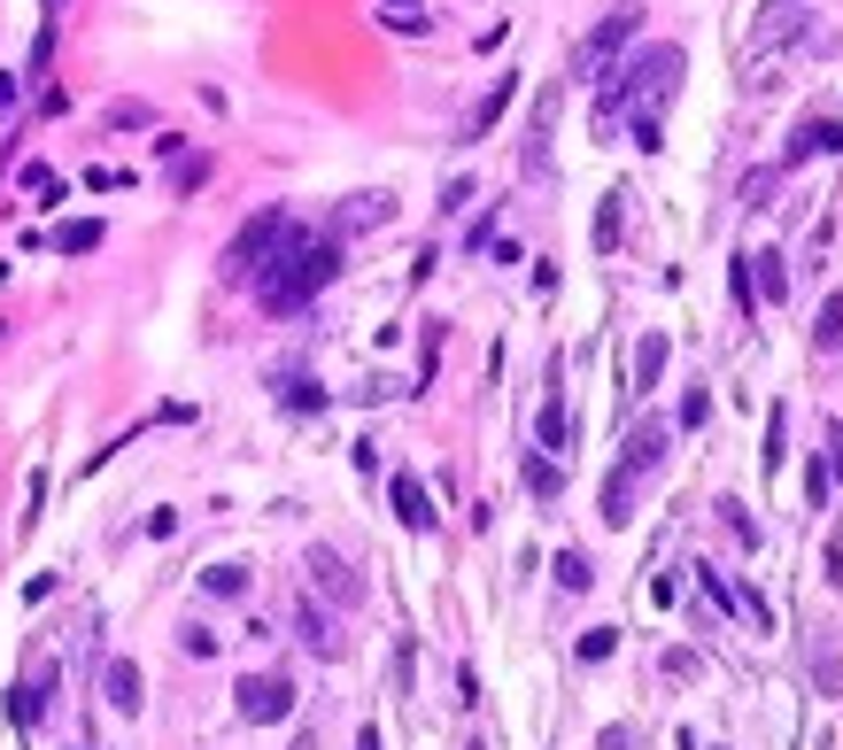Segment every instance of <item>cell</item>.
Instances as JSON below:
<instances>
[{"instance_id": "obj_2", "label": "cell", "mask_w": 843, "mask_h": 750, "mask_svg": "<svg viewBox=\"0 0 843 750\" xmlns=\"http://www.w3.org/2000/svg\"><path fill=\"white\" fill-rule=\"evenodd\" d=\"M333 279H341V240H333V232L317 240V232H302V225H294V240H287L279 256L256 271V302H264L272 317H294V310H302V302H317Z\"/></svg>"}, {"instance_id": "obj_14", "label": "cell", "mask_w": 843, "mask_h": 750, "mask_svg": "<svg viewBox=\"0 0 843 750\" xmlns=\"http://www.w3.org/2000/svg\"><path fill=\"white\" fill-rule=\"evenodd\" d=\"M534 434H542V457H550V449L565 457V449H573V434H580V426H573V402H565L557 387L542 395V419H534Z\"/></svg>"}, {"instance_id": "obj_44", "label": "cell", "mask_w": 843, "mask_h": 750, "mask_svg": "<svg viewBox=\"0 0 843 750\" xmlns=\"http://www.w3.org/2000/svg\"><path fill=\"white\" fill-rule=\"evenodd\" d=\"M472 750H480V742H472Z\"/></svg>"}, {"instance_id": "obj_41", "label": "cell", "mask_w": 843, "mask_h": 750, "mask_svg": "<svg viewBox=\"0 0 843 750\" xmlns=\"http://www.w3.org/2000/svg\"><path fill=\"white\" fill-rule=\"evenodd\" d=\"M357 750H380V727H364V735H357Z\"/></svg>"}, {"instance_id": "obj_43", "label": "cell", "mask_w": 843, "mask_h": 750, "mask_svg": "<svg viewBox=\"0 0 843 750\" xmlns=\"http://www.w3.org/2000/svg\"><path fill=\"white\" fill-rule=\"evenodd\" d=\"M55 9H62V0H47V24H55Z\"/></svg>"}, {"instance_id": "obj_1", "label": "cell", "mask_w": 843, "mask_h": 750, "mask_svg": "<svg viewBox=\"0 0 843 750\" xmlns=\"http://www.w3.org/2000/svg\"><path fill=\"white\" fill-rule=\"evenodd\" d=\"M682 70H689V55L673 47V39L635 47V55L604 77V94H597V132H612L619 109H627V117H665V101L682 94Z\"/></svg>"}, {"instance_id": "obj_10", "label": "cell", "mask_w": 843, "mask_h": 750, "mask_svg": "<svg viewBox=\"0 0 843 750\" xmlns=\"http://www.w3.org/2000/svg\"><path fill=\"white\" fill-rule=\"evenodd\" d=\"M812 155H843V117H805L782 147V162H812Z\"/></svg>"}, {"instance_id": "obj_21", "label": "cell", "mask_w": 843, "mask_h": 750, "mask_svg": "<svg viewBox=\"0 0 843 750\" xmlns=\"http://www.w3.org/2000/svg\"><path fill=\"white\" fill-rule=\"evenodd\" d=\"M619 225H627V194L612 186V194L597 202V256H612V247H619Z\"/></svg>"}, {"instance_id": "obj_32", "label": "cell", "mask_w": 843, "mask_h": 750, "mask_svg": "<svg viewBox=\"0 0 843 750\" xmlns=\"http://www.w3.org/2000/svg\"><path fill=\"white\" fill-rule=\"evenodd\" d=\"M16 186H24V194H62V186H55V171H47V162H24V171H16Z\"/></svg>"}, {"instance_id": "obj_33", "label": "cell", "mask_w": 843, "mask_h": 750, "mask_svg": "<svg viewBox=\"0 0 843 750\" xmlns=\"http://www.w3.org/2000/svg\"><path fill=\"white\" fill-rule=\"evenodd\" d=\"M665 681H697V650H665Z\"/></svg>"}, {"instance_id": "obj_15", "label": "cell", "mask_w": 843, "mask_h": 750, "mask_svg": "<svg viewBox=\"0 0 843 750\" xmlns=\"http://www.w3.org/2000/svg\"><path fill=\"white\" fill-rule=\"evenodd\" d=\"M665 356H673L665 332H642V341H635V395H650V387L665 379Z\"/></svg>"}, {"instance_id": "obj_36", "label": "cell", "mask_w": 843, "mask_h": 750, "mask_svg": "<svg viewBox=\"0 0 843 750\" xmlns=\"http://www.w3.org/2000/svg\"><path fill=\"white\" fill-rule=\"evenodd\" d=\"M774 179H782V171H758V179H743V202H750V209H767V194H774Z\"/></svg>"}, {"instance_id": "obj_16", "label": "cell", "mask_w": 843, "mask_h": 750, "mask_svg": "<svg viewBox=\"0 0 843 750\" xmlns=\"http://www.w3.org/2000/svg\"><path fill=\"white\" fill-rule=\"evenodd\" d=\"M272 387H279V402L294 410V419H310V410H325V387H317L310 372H279Z\"/></svg>"}, {"instance_id": "obj_28", "label": "cell", "mask_w": 843, "mask_h": 750, "mask_svg": "<svg viewBox=\"0 0 843 750\" xmlns=\"http://www.w3.org/2000/svg\"><path fill=\"white\" fill-rule=\"evenodd\" d=\"M202 179H209V155H179V162H171V186H179V194H194Z\"/></svg>"}, {"instance_id": "obj_20", "label": "cell", "mask_w": 843, "mask_h": 750, "mask_svg": "<svg viewBox=\"0 0 843 750\" xmlns=\"http://www.w3.org/2000/svg\"><path fill=\"white\" fill-rule=\"evenodd\" d=\"M519 472H527V495H534V504H557V495H565V472H557V464H550L542 449H534V457H527Z\"/></svg>"}, {"instance_id": "obj_5", "label": "cell", "mask_w": 843, "mask_h": 750, "mask_svg": "<svg viewBox=\"0 0 843 750\" xmlns=\"http://www.w3.org/2000/svg\"><path fill=\"white\" fill-rule=\"evenodd\" d=\"M635 32H642V9L627 0V9H612V16H604L597 32H588V39L573 47V70H604V62H612V55H619V47H627Z\"/></svg>"}, {"instance_id": "obj_13", "label": "cell", "mask_w": 843, "mask_h": 750, "mask_svg": "<svg viewBox=\"0 0 843 750\" xmlns=\"http://www.w3.org/2000/svg\"><path fill=\"white\" fill-rule=\"evenodd\" d=\"M665 441H673V426H665V419H642V426L627 434V457H619V464H627V472H658V464H665Z\"/></svg>"}, {"instance_id": "obj_25", "label": "cell", "mask_w": 843, "mask_h": 750, "mask_svg": "<svg viewBox=\"0 0 843 750\" xmlns=\"http://www.w3.org/2000/svg\"><path fill=\"white\" fill-rule=\"evenodd\" d=\"M588 580H597V565H588L580 549H557V589H565V596H580Z\"/></svg>"}, {"instance_id": "obj_40", "label": "cell", "mask_w": 843, "mask_h": 750, "mask_svg": "<svg viewBox=\"0 0 843 750\" xmlns=\"http://www.w3.org/2000/svg\"><path fill=\"white\" fill-rule=\"evenodd\" d=\"M604 750H635V727H604Z\"/></svg>"}, {"instance_id": "obj_38", "label": "cell", "mask_w": 843, "mask_h": 750, "mask_svg": "<svg viewBox=\"0 0 843 750\" xmlns=\"http://www.w3.org/2000/svg\"><path fill=\"white\" fill-rule=\"evenodd\" d=\"M179 642H186V657H217V634H209V627H186Z\"/></svg>"}, {"instance_id": "obj_29", "label": "cell", "mask_w": 843, "mask_h": 750, "mask_svg": "<svg viewBox=\"0 0 843 750\" xmlns=\"http://www.w3.org/2000/svg\"><path fill=\"white\" fill-rule=\"evenodd\" d=\"M612 650H619V627H588V634H580V657H588V665H604Z\"/></svg>"}, {"instance_id": "obj_27", "label": "cell", "mask_w": 843, "mask_h": 750, "mask_svg": "<svg viewBox=\"0 0 843 750\" xmlns=\"http://www.w3.org/2000/svg\"><path fill=\"white\" fill-rule=\"evenodd\" d=\"M202 589H209V596H248V572H240V565H209Z\"/></svg>"}, {"instance_id": "obj_3", "label": "cell", "mask_w": 843, "mask_h": 750, "mask_svg": "<svg viewBox=\"0 0 843 750\" xmlns=\"http://www.w3.org/2000/svg\"><path fill=\"white\" fill-rule=\"evenodd\" d=\"M294 240V217L287 209H256V217H248L240 232H232V247H225V264H232V279H256L272 256H279V247Z\"/></svg>"}, {"instance_id": "obj_24", "label": "cell", "mask_w": 843, "mask_h": 750, "mask_svg": "<svg viewBox=\"0 0 843 750\" xmlns=\"http://www.w3.org/2000/svg\"><path fill=\"white\" fill-rule=\"evenodd\" d=\"M55 247H62V256H94V247H101V225H94V217H77V225L55 232Z\"/></svg>"}, {"instance_id": "obj_39", "label": "cell", "mask_w": 843, "mask_h": 750, "mask_svg": "<svg viewBox=\"0 0 843 750\" xmlns=\"http://www.w3.org/2000/svg\"><path fill=\"white\" fill-rule=\"evenodd\" d=\"M24 101V77H9V70H0V109H16Z\"/></svg>"}, {"instance_id": "obj_11", "label": "cell", "mask_w": 843, "mask_h": 750, "mask_svg": "<svg viewBox=\"0 0 843 750\" xmlns=\"http://www.w3.org/2000/svg\"><path fill=\"white\" fill-rule=\"evenodd\" d=\"M101 697H109L124 719L147 704V681H140V665H132V657H109V665H101Z\"/></svg>"}, {"instance_id": "obj_31", "label": "cell", "mask_w": 843, "mask_h": 750, "mask_svg": "<svg viewBox=\"0 0 843 750\" xmlns=\"http://www.w3.org/2000/svg\"><path fill=\"white\" fill-rule=\"evenodd\" d=\"M704 419H712V395L689 387V395H682V419H673V426H704Z\"/></svg>"}, {"instance_id": "obj_35", "label": "cell", "mask_w": 843, "mask_h": 750, "mask_svg": "<svg viewBox=\"0 0 843 750\" xmlns=\"http://www.w3.org/2000/svg\"><path fill=\"white\" fill-rule=\"evenodd\" d=\"M820 464H828V480H843V426H828V441H820Z\"/></svg>"}, {"instance_id": "obj_26", "label": "cell", "mask_w": 843, "mask_h": 750, "mask_svg": "<svg viewBox=\"0 0 843 750\" xmlns=\"http://www.w3.org/2000/svg\"><path fill=\"white\" fill-rule=\"evenodd\" d=\"M380 24L387 32H426V9L418 0H380Z\"/></svg>"}, {"instance_id": "obj_6", "label": "cell", "mask_w": 843, "mask_h": 750, "mask_svg": "<svg viewBox=\"0 0 843 750\" xmlns=\"http://www.w3.org/2000/svg\"><path fill=\"white\" fill-rule=\"evenodd\" d=\"M302 572H310V589H317V596H333V604H364V580L349 572V557H333L325 542L302 557Z\"/></svg>"}, {"instance_id": "obj_9", "label": "cell", "mask_w": 843, "mask_h": 750, "mask_svg": "<svg viewBox=\"0 0 843 750\" xmlns=\"http://www.w3.org/2000/svg\"><path fill=\"white\" fill-rule=\"evenodd\" d=\"M47 681H55V674H47V657H32V665H24V681L9 689V719H16L24 735L47 719Z\"/></svg>"}, {"instance_id": "obj_12", "label": "cell", "mask_w": 843, "mask_h": 750, "mask_svg": "<svg viewBox=\"0 0 843 750\" xmlns=\"http://www.w3.org/2000/svg\"><path fill=\"white\" fill-rule=\"evenodd\" d=\"M387 217H395V202H387V194H349L341 209H333V240L372 232V225H387Z\"/></svg>"}, {"instance_id": "obj_30", "label": "cell", "mask_w": 843, "mask_h": 750, "mask_svg": "<svg viewBox=\"0 0 843 750\" xmlns=\"http://www.w3.org/2000/svg\"><path fill=\"white\" fill-rule=\"evenodd\" d=\"M782 434H790V410L774 402V410H767V472L782 464Z\"/></svg>"}, {"instance_id": "obj_19", "label": "cell", "mask_w": 843, "mask_h": 750, "mask_svg": "<svg viewBox=\"0 0 843 750\" xmlns=\"http://www.w3.org/2000/svg\"><path fill=\"white\" fill-rule=\"evenodd\" d=\"M635 519V472L619 464L612 480H604V527H627Z\"/></svg>"}, {"instance_id": "obj_37", "label": "cell", "mask_w": 843, "mask_h": 750, "mask_svg": "<svg viewBox=\"0 0 843 750\" xmlns=\"http://www.w3.org/2000/svg\"><path fill=\"white\" fill-rule=\"evenodd\" d=\"M465 202H472V179H449V186H442V217H457Z\"/></svg>"}, {"instance_id": "obj_42", "label": "cell", "mask_w": 843, "mask_h": 750, "mask_svg": "<svg viewBox=\"0 0 843 750\" xmlns=\"http://www.w3.org/2000/svg\"><path fill=\"white\" fill-rule=\"evenodd\" d=\"M782 9H790V0H767V16H782Z\"/></svg>"}, {"instance_id": "obj_8", "label": "cell", "mask_w": 843, "mask_h": 750, "mask_svg": "<svg viewBox=\"0 0 843 750\" xmlns=\"http://www.w3.org/2000/svg\"><path fill=\"white\" fill-rule=\"evenodd\" d=\"M387 504H395V519H402L410 534H434V495H426V480H418V472H395V480H387Z\"/></svg>"}, {"instance_id": "obj_4", "label": "cell", "mask_w": 843, "mask_h": 750, "mask_svg": "<svg viewBox=\"0 0 843 750\" xmlns=\"http://www.w3.org/2000/svg\"><path fill=\"white\" fill-rule=\"evenodd\" d=\"M232 704H240L248 727H279V719H294V681L287 674H248L232 689Z\"/></svg>"}, {"instance_id": "obj_17", "label": "cell", "mask_w": 843, "mask_h": 750, "mask_svg": "<svg viewBox=\"0 0 843 750\" xmlns=\"http://www.w3.org/2000/svg\"><path fill=\"white\" fill-rule=\"evenodd\" d=\"M812 681H820V697H843V642L835 634L812 642Z\"/></svg>"}, {"instance_id": "obj_34", "label": "cell", "mask_w": 843, "mask_h": 750, "mask_svg": "<svg viewBox=\"0 0 843 750\" xmlns=\"http://www.w3.org/2000/svg\"><path fill=\"white\" fill-rule=\"evenodd\" d=\"M132 124H155V117H147L140 101H117V109H109V132H132Z\"/></svg>"}, {"instance_id": "obj_18", "label": "cell", "mask_w": 843, "mask_h": 750, "mask_svg": "<svg viewBox=\"0 0 843 750\" xmlns=\"http://www.w3.org/2000/svg\"><path fill=\"white\" fill-rule=\"evenodd\" d=\"M294 627H302V650H317V657H341V634H333V619H325L317 604H302V612H294Z\"/></svg>"}, {"instance_id": "obj_23", "label": "cell", "mask_w": 843, "mask_h": 750, "mask_svg": "<svg viewBox=\"0 0 843 750\" xmlns=\"http://www.w3.org/2000/svg\"><path fill=\"white\" fill-rule=\"evenodd\" d=\"M812 349L828 356V349H843V294H828L820 302V317H812Z\"/></svg>"}, {"instance_id": "obj_22", "label": "cell", "mask_w": 843, "mask_h": 750, "mask_svg": "<svg viewBox=\"0 0 843 750\" xmlns=\"http://www.w3.org/2000/svg\"><path fill=\"white\" fill-rule=\"evenodd\" d=\"M750 287L767 294V302H782V294H790V271H782V256H774V247H767V256H750Z\"/></svg>"}, {"instance_id": "obj_7", "label": "cell", "mask_w": 843, "mask_h": 750, "mask_svg": "<svg viewBox=\"0 0 843 750\" xmlns=\"http://www.w3.org/2000/svg\"><path fill=\"white\" fill-rule=\"evenodd\" d=\"M511 101H519V70H503L495 86L472 101V117H465V132H457V140H465V147H472V140H487V132L503 124V109H511Z\"/></svg>"}]
</instances>
